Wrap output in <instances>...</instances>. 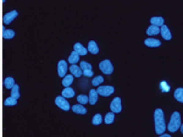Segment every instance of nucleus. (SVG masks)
<instances>
[{"instance_id":"obj_4","label":"nucleus","mask_w":183,"mask_h":137,"mask_svg":"<svg viewBox=\"0 0 183 137\" xmlns=\"http://www.w3.org/2000/svg\"><path fill=\"white\" fill-rule=\"evenodd\" d=\"M99 69L103 71V74H105V75H110V74H112V71H114V66H112V64H111V61L110 60H104V61H101L100 64H99Z\"/></svg>"},{"instance_id":"obj_28","label":"nucleus","mask_w":183,"mask_h":137,"mask_svg":"<svg viewBox=\"0 0 183 137\" xmlns=\"http://www.w3.org/2000/svg\"><path fill=\"white\" fill-rule=\"evenodd\" d=\"M77 101H78V104H87L88 103V97L87 96H84V94H80L78 97H77Z\"/></svg>"},{"instance_id":"obj_17","label":"nucleus","mask_w":183,"mask_h":137,"mask_svg":"<svg viewBox=\"0 0 183 137\" xmlns=\"http://www.w3.org/2000/svg\"><path fill=\"white\" fill-rule=\"evenodd\" d=\"M15 85H16V83H15V78H12V77H6V78L4 80V87H5L6 89H11Z\"/></svg>"},{"instance_id":"obj_15","label":"nucleus","mask_w":183,"mask_h":137,"mask_svg":"<svg viewBox=\"0 0 183 137\" xmlns=\"http://www.w3.org/2000/svg\"><path fill=\"white\" fill-rule=\"evenodd\" d=\"M71 109L73 110V113H76V114H81V115H83V114L87 113V109H86L82 104H76V105H73Z\"/></svg>"},{"instance_id":"obj_22","label":"nucleus","mask_w":183,"mask_h":137,"mask_svg":"<svg viewBox=\"0 0 183 137\" xmlns=\"http://www.w3.org/2000/svg\"><path fill=\"white\" fill-rule=\"evenodd\" d=\"M11 97L15 98V99H18V98H20V87H18V85H15V86L11 88Z\"/></svg>"},{"instance_id":"obj_27","label":"nucleus","mask_w":183,"mask_h":137,"mask_svg":"<svg viewBox=\"0 0 183 137\" xmlns=\"http://www.w3.org/2000/svg\"><path fill=\"white\" fill-rule=\"evenodd\" d=\"M104 82V77L103 76H95L94 78H93V81H92V85L93 86H99V85H101Z\"/></svg>"},{"instance_id":"obj_25","label":"nucleus","mask_w":183,"mask_h":137,"mask_svg":"<svg viewBox=\"0 0 183 137\" xmlns=\"http://www.w3.org/2000/svg\"><path fill=\"white\" fill-rule=\"evenodd\" d=\"M175 98L180 103H183V88H177L175 91Z\"/></svg>"},{"instance_id":"obj_5","label":"nucleus","mask_w":183,"mask_h":137,"mask_svg":"<svg viewBox=\"0 0 183 137\" xmlns=\"http://www.w3.org/2000/svg\"><path fill=\"white\" fill-rule=\"evenodd\" d=\"M114 91H115V88H114L112 86H100V87H98V89H96L98 94H99V96H104V97H107V96L112 94Z\"/></svg>"},{"instance_id":"obj_9","label":"nucleus","mask_w":183,"mask_h":137,"mask_svg":"<svg viewBox=\"0 0 183 137\" xmlns=\"http://www.w3.org/2000/svg\"><path fill=\"white\" fill-rule=\"evenodd\" d=\"M160 33H161L162 38L166 39V40H170L172 38V34H171V32H170V29H169V27L166 25H164L162 27H160Z\"/></svg>"},{"instance_id":"obj_3","label":"nucleus","mask_w":183,"mask_h":137,"mask_svg":"<svg viewBox=\"0 0 183 137\" xmlns=\"http://www.w3.org/2000/svg\"><path fill=\"white\" fill-rule=\"evenodd\" d=\"M55 104H56L60 109H62V110H65V112H67V110L71 109L69 101H67L66 98H64L62 96H58V97L55 98Z\"/></svg>"},{"instance_id":"obj_20","label":"nucleus","mask_w":183,"mask_h":137,"mask_svg":"<svg viewBox=\"0 0 183 137\" xmlns=\"http://www.w3.org/2000/svg\"><path fill=\"white\" fill-rule=\"evenodd\" d=\"M160 33V28L156 27V26H150L147 28V34L148 36H156Z\"/></svg>"},{"instance_id":"obj_31","label":"nucleus","mask_w":183,"mask_h":137,"mask_svg":"<svg viewBox=\"0 0 183 137\" xmlns=\"http://www.w3.org/2000/svg\"><path fill=\"white\" fill-rule=\"evenodd\" d=\"M82 75H84V76H87V77H92L94 74H93L92 70H84V71H82Z\"/></svg>"},{"instance_id":"obj_19","label":"nucleus","mask_w":183,"mask_h":137,"mask_svg":"<svg viewBox=\"0 0 183 137\" xmlns=\"http://www.w3.org/2000/svg\"><path fill=\"white\" fill-rule=\"evenodd\" d=\"M61 96H62L64 98H72V97H75V91H73L72 88H70V87L64 88Z\"/></svg>"},{"instance_id":"obj_1","label":"nucleus","mask_w":183,"mask_h":137,"mask_svg":"<svg viewBox=\"0 0 183 137\" xmlns=\"http://www.w3.org/2000/svg\"><path fill=\"white\" fill-rule=\"evenodd\" d=\"M154 121H155V132L158 135H162L166 130V124H165L164 112L161 109H156L154 112Z\"/></svg>"},{"instance_id":"obj_12","label":"nucleus","mask_w":183,"mask_h":137,"mask_svg":"<svg viewBox=\"0 0 183 137\" xmlns=\"http://www.w3.org/2000/svg\"><path fill=\"white\" fill-rule=\"evenodd\" d=\"M145 45L147 47H160L161 45V42L159 40V39H155V38H148V39H145Z\"/></svg>"},{"instance_id":"obj_13","label":"nucleus","mask_w":183,"mask_h":137,"mask_svg":"<svg viewBox=\"0 0 183 137\" xmlns=\"http://www.w3.org/2000/svg\"><path fill=\"white\" fill-rule=\"evenodd\" d=\"M70 71H71V75L73 77H81L82 76V70L77 65H71L70 66Z\"/></svg>"},{"instance_id":"obj_8","label":"nucleus","mask_w":183,"mask_h":137,"mask_svg":"<svg viewBox=\"0 0 183 137\" xmlns=\"http://www.w3.org/2000/svg\"><path fill=\"white\" fill-rule=\"evenodd\" d=\"M17 15H18V12H17L16 10H12V11H10V12L5 13V15H4V17H2L4 25H9V23H11V22H12V21L17 17Z\"/></svg>"},{"instance_id":"obj_30","label":"nucleus","mask_w":183,"mask_h":137,"mask_svg":"<svg viewBox=\"0 0 183 137\" xmlns=\"http://www.w3.org/2000/svg\"><path fill=\"white\" fill-rule=\"evenodd\" d=\"M80 67H81L82 71H84V70H92V65L89 63H87V61H82L80 64Z\"/></svg>"},{"instance_id":"obj_2","label":"nucleus","mask_w":183,"mask_h":137,"mask_svg":"<svg viewBox=\"0 0 183 137\" xmlns=\"http://www.w3.org/2000/svg\"><path fill=\"white\" fill-rule=\"evenodd\" d=\"M181 125H182V124H181V115H180V113H178V112L172 113L171 120H170L169 126H167L169 131H170V132H176V131L181 127Z\"/></svg>"},{"instance_id":"obj_33","label":"nucleus","mask_w":183,"mask_h":137,"mask_svg":"<svg viewBox=\"0 0 183 137\" xmlns=\"http://www.w3.org/2000/svg\"><path fill=\"white\" fill-rule=\"evenodd\" d=\"M160 137H171V135H169V134H162V135H160Z\"/></svg>"},{"instance_id":"obj_24","label":"nucleus","mask_w":183,"mask_h":137,"mask_svg":"<svg viewBox=\"0 0 183 137\" xmlns=\"http://www.w3.org/2000/svg\"><path fill=\"white\" fill-rule=\"evenodd\" d=\"M16 104H17V99H15L12 97H9L4 101V105H6V107H13Z\"/></svg>"},{"instance_id":"obj_32","label":"nucleus","mask_w":183,"mask_h":137,"mask_svg":"<svg viewBox=\"0 0 183 137\" xmlns=\"http://www.w3.org/2000/svg\"><path fill=\"white\" fill-rule=\"evenodd\" d=\"M161 87H162V91H164V92H169V91H170L169 85H167V83H165V82H161Z\"/></svg>"},{"instance_id":"obj_34","label":"nucleus","mask_w":183,"mask_h":137,"mask_svg":"<svg viewBox=\"0 0 183 137\" xmlns=\"http://www.w3.org/2000/svg\"><path fill=\"white\" fill-rule=\"evenodd\" d=\"M180 129H181V132L183 134V125H181V127H180Z\"/></svg>"},{"instance_id":"obj_26","label":"nucleus","mask_w":183,"mask_h":137,"mask_svg":"<svg viewBox=\"0 0 183 137\" xmlns=\"http://www.w3.org/2000/svg\"><path fill=\"white\" fill-rule=\"evenodd\" d=\"M114 120H115V114H114V113H107V114L105 115L104 121H105L106 124H112Z\"/></svg>"},{"instance_id":"obj_10","label":"nucleus","mask_w":183,"mask_h":137,"mask_svg":"<svg viewBox=\"0 0 183 137\" xmlns=\"http://www.w3.org/2000/svg\"><path fill=\"white\" fill-rule=\"evenodd\" d=\"M73 51H76V53L81 56V55H86L88 50H87V49H86V48H84L81 43H76V44L73 45Z\"/></svg>"},{"instance_id":"obj_6","label":"nucleus","mask_w":183,"mask_h":137,"mask_svg":"<svg viewBox=\"0 0 183 137\" xmlns=\"http://www.w3.org/2000/svg\"><path fill=\"white\" fill-rule=\"evenodd\" d=\"M110 109H111V113L116 114V113H121L122 110V105H121V99L118 97L114 98L111 104H110Z\"/></svg>"},{"instance_id":"obj_18","label":"nucleus","mask_w":183,"mask_h":137,"mask_svg":"<svg viewBox=\"0 0 183 137\" xmlns=\"http://www.w3.org/2000/svg\"><path fill=\"white\" fill-rule=\"evenodd\" d=\"M88 51L92 53V54H98V53H99L98 44H96L94 40H91V42L88 43Z\"/></svg>"},{"instance_id":"obj_23","label":"nucleus","mask_w":183,"mask_h":137,"mask_svg":"<svg viewBox=\"0 0 183 137\" xmlns=\"http://www.w3.org/2000/svg\"><path fill=\"white\" fill-rule=\"evenodd\" d=\"M2 37L5 39H12L15 37V32L12 29H4L2 31Z\"/></svg>"},{"instance_id":"obj_7","label":"nucleus","mask_w":183,"mask_h":137,"mask_svg":"<svg viewBox=\"0 0 183 137\" xmlns=\"http://www.w3.org/2000/svg\"><path fill=\"white\" fill-rule=\"evenodd\" d=\"M67 71H69L67 63H66L65 60H60V61H59V64H58V74H59V76L64 78V77L66 76Z\"/></svg>"},{"instance_id":"obj_21","label":"nucleus","mask_w":183,"mask_h":137,"mask_svg":"<svg viewBox=\"0 0 183 137\" xmlns=\"http://www.w3.org/2000/svg\"><path fill=\"white\" fill-rule=\"evenodd\" d=\"M78 61H80V55L76 51H72L69 56V63H71L72 65H76Z\"/></svg>"},{"instance_id":"obj_29","label":"nucleus","mask_w":183,"mask_h":137,"mask_svg":"<svg viewBox=\"0 0 183 137\" xmlns=\"http://www.w3.org/2000/svg\"><path fill=\"white\" fill-rule=\"evenodd\" d=\"M101 121H103V118H101L100 114H95V115L93 116V121H92L93 125H100Z\"/></svg>"},{"instance_id":"obj_11","label":"nucleus","mask_w":183,"mask_h":137,"mask_svg":"<svg viewBox=\"0 0 183 137\" xmlns=\"http://www.w3.org/2000/svg\"><path fill=\"white\" fill-rule=\"evenodd\" d=\"M150 22H151V26H156V27H162L165 23H164V18L162 17H160V16H155V17H151L150 18Z\"/></svg>"},{"instance_id":"obj_14","label":"nucleus","mask_w":183,"mask_h":137,"mask_svg":"<svg viewBox=\"0 0 183 137\" xmlns=\"http://www.w3.org/2000/svg\"><path fill=\"white\" fill-rule=\"evenodd\" d=\"M98 92L95 91V89H91V92H89V97H88V103L92 104V105H94L96 102H98Z\"/></svg>"},{"instance_id":"obj_16","label":"nucleus","mask_w":183,"mask_h":137,"mask_svg":"<svg viewBox=\"0 0 183 137\" xmlns=\"http://www.w3.org/2000/svg\"><path fill=\"white\" fill-rule=\"evenodd\" d=\"M72 82H73V76H72V75H66V76L62 78V86H64L65 88L70 87V86L72 85Z\"/></svg>"}]
</instances>
